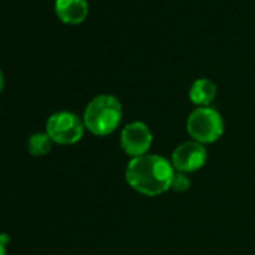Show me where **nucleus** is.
Returning a JSON list of instances; mask_svg holds the SVG:
<instances>
[{
	"label": "nucleus",
	"instance_id": "obj_1",
	"mask_svg": "<svg viewBox=\"0 0 255 255\" xmlns=\"http://www.w3.org/2000/svg\"><path fill=\"white\" fill-rule=\"evenodd\" d=\"M176 170L161 155H143L131 158L125 170V179L134 191L146 197H158L171 189Z\"/></svg>",
	"mask_w": 255,
	"mask_h": 255
},
{
	"label": "nucleus",
	"instance_id": "obj_2",
	"mask_svg": "<svg viewBox=\"0 0 255 255\" xmlns=\"http://www.w3.org/2000/svg\"><path fill=\"white\" fill-rule=\"evenodd\" d=\"M123 117V107L120 101L110 93L95 96L84 108L83 122L86 129L96 137H107L113 134Z\"/></svg>",
	"mask_w": 255,
	"mask_h": 255
},
{
	"label": "nucleus",
	"instance_id": "obj_3",
	"mask_svg": "<svg viewBox=\"0 0 255 255\" xmlns=\"http://www.w3.org/2000/svg\"><path fill=\"white\" fill-rule=\"evenodd\" d=\"M186 131L194 141L204 146L212 144L224 134V119L212 107H198L188 116Z\"/></svg>",
	"mask_w": 255,
	"mask_h": 255
},
{
	"label": "nucleus",
	"instance_id": "obj_4",
	"mask_svg": "<svg viewBox=\"0 0 255 255\" xmlns=\"http://www.w3.org/2000/svg\"><path fill=\"white\" fill-rule=\"evenodd\" d=\"M86 131L83 117L72 111H56L53 113L45 125V132L50 138L60 146L77 144Z\"/></svg>",
	"mask_w": 255,
	"mask_h": 255
},
{
	"label": "nucleus",
	"instance_id": "obj_5",
	"mask_svg": "<svg viewBox=\"0 0 255 255\" xmlns=\"http://www.w3.org/2000/svg\"><path fill=\"white\" fill-rule=\"evenodd\" d=\"M153 143V134L150 128L143 122H131L123 126L120 132V146L126 155L138 158L149 153Z\"/></svg>",
	"mask_w": 255,
	"mask_h": 255
},
{
	"label": "nucleus",
	"instance_id": "obj_6",
	"mask_svg": "<svg viewBox=\"0 0 255 255\" xmlns=\"http://www.w3.org/2000/svg\"><path fill=\"white\" fill-rule=\"evenodd\" d=\"M171 165L179 173H194L201 170L207 162V149L194 140L179 144L171 155Z\"/></svg>",
	"mask_w": 255,
	"mask_h": 255
},
{
	"label": "nucleus",
	"instance_id": "obj_7",
	"mask_svg": "<svg viewBox=\"0 0 255 255\" xmlns=\"http://www.w3.org/2000/svg\"><path fill=\"white\" fill-rule=\"evenodd\" d=\"M54 11L59 20L65 24H81L89 15L87 0H56Z\"/></svg>",
	"mask_w": 255,
	"mask_h": 255
},
{
	"label": "nucleus",
	"instance_id": "obj_8",
	"mask_svg": "<svg viewBox=\"0 0 255 255\" xmlns=\"http://www.w3.org/2000/svg\"><path fill=\"white\" fill-rule=\"evenodd\" d=\"M218 93L216 84L209 78H198L189 89V101L198 107H210Z\"/></svg>",
	"mask_w": 255,
	"mask_h": 255
},
{
	"label": "nucleus",
	"instance_id": "obj_9",
	"mask_svg": "<svg viewBox=\"0 0 255 255\" xmlns=\"http://www.w3.org/2000/svg\"><path fill=\"white\" fill-rule=\"evenodd\" d=\"M54 141L50 138L47 132H35L27 140V152L32 156H45L51 152Z\"/></svg>",
	"mask_w": 255,
	"mask_h": 255
},
{
	"label": "nucleus",
	"instance_id": "obj_10",
	"mask_svg": "<svg viewBox=\"0 0 255 255\" xmlns=\"http://www.w3.org/2000/svg\"><path fill=\"white\" fill-rule=\"evenodd\" d=\"M189 188H191V179H189V176L185 174V173L176 171L174 173V177H173V182H171V189L176 191V192H186Z\"/></svg>",
	"mask_w": 255,
	"mask_h": 255
},
{
	"label": "nucleus",
	"instance_id": "obj_11",
	"mask_svg": "<svg viewBox=\"0 0 255 255\" xmlns=\"http://www.w3.org/2000/svg\"><path fill=\"white\" fill-rule=\"evenodd\" d=\"M9 240H11V239H9V236H8L6 233H0V242H2L5 246L9 245Z\"/></svg>",
	"mask_w": 255,
	"mask_h": 255
},
{
	"label": "nucleus",
	"instance_id": "obj_12",
	"mask_svg": "<svg viewBox=\"0 0 255 255\" xmlns=\"http://www.w3.org/2000/svg\"><path fill=\"white\" fill-rule=\"evenodd\" d=\"M3 86H5V77H3L2 69H0V93L3 92Z\"/></svg>",
	"mask_w": 255,
	"mask_h": 255
},
{
	"label": "nucleus",
	"instance_id": "obj_13",
	"mask_svg": "<svg viewBox=\"0 0 255 255\" xmlns=\"http://www.w3.org/2000/svg\"><path fill=\"white\" fill-rule=\"evenodd\" d=\"M0 255H6V246L0 242Z\"/></svg>",
	"mask_w": 255,
	"mask_h": 255
}]
</instances>
